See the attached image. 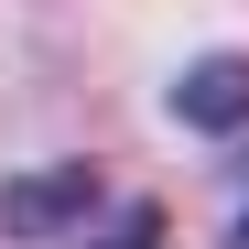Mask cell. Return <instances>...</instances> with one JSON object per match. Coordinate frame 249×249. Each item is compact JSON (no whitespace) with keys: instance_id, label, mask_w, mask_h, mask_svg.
Listing matches in <instances>:
<instances>
[{"instance_id":"1","label":"cell","mask_w":249,"mask_h":249,"mask_svg":"<svg viewBox=\"0 0 249 249\" xmlns=\"http://www.w3.org/2000/svg\"><path fill=\"white\" fill-rule=\"evenodd\" d=\"M87 206H98V174H87V162H54V174H33V184H11V195H0V228H22V238H54L65 217L87 228Z\"/></svg>"},{"instance_id":"2","label":"cell","mask_w":249,"mask_h":249,"mask_svg":"<svg viewBox=\"0 0 249 249\" xmlns=\"http://www.w3.org/2000/svg\"><path fill=\"white\" fill-rule=\"evenodd\" d=\"M174 119H195V130H238V119H249V65H238V54H206L184 87H174Z\"/></svg>"},{"instance_id":"3","label":"cell","mask_w":249,"mask_h":249,"mask_svg":"<svg viewBox=\"0 0 249 249\" xmlns=\"http://www.w3.org/2000/svg\"><path fill=\"white\" fill-rule=\"evenodd\" d=\"M76 249H162V206H119V217L87 238V228H76Z\"/></svg>"}]
</instances>
